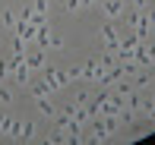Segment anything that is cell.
Instances as JSON below:
<instances>
[{
	"label": "cell",
	"instance_id": "6",
	"mask_svg": "<svg viewBox=\"0 0 155 145\" xmlns=\"http://www.w3.org/2000/svg\"><path fill=\"white\" fill-rule=\"evenodd\" d=\"M13 79H16L19 85H25V82H29V66H25V63H19L16 70H13Z\"/></svg>",
	"mask_w": 155,
	"mask_h": 145
},
{
	"label": "cell",
	"instance_id": "15",
	"mask_svg": "<svg viewBox=\"0 0 155 145\" xmlns=\"http://www.w3.org/2000/svg\"><path fill=\"white\" fill-rule=\"evenodd\" d=\"M133 6H136V10H146V0H133Z\"/></svg>",
	"mask_w": 155,
	"mask_h": 145
},
{
	"label": "cell",
	"instance_id": "11",
	"mask_svg": "<svg viewBox=\"0 0 155 145\" xmlns=\"http://www.w3.org/2000/svg\"><path fill=\"white\" fill-rule=\"evenodd\" d=\"M32 133H35V123L25 120V123H22V136H32Z\"/></svg>",
	"mask_w": 155,
	"mask_h": 145
},
{
	"label": "cell",
	"instance_id": "7",
	"mask_svg": "<svg viewBox=\"0 0 155 145\" xmlns=\"http://www.w3.org/2000/svg\"><path fill=\"white\" fill-rule=\"evenodd\" d=\"M35 101H38L41 114H48V117H51V114H57V110H54V104H51V101H48V95H41V98H35Z\"/></svg>",
	"mask_w": 155,
	"mask_h": 145
},
{
	"label": "cell",
	"instance_id": "8",
	"mask_svg": "<svg viewBox=\"0 0 155 145\" xmlns=\"http://www.w3.org/2000/svg\"><path fill=\"white\" fill-rule=\"evenodd\" d=\"M32 95H35V98H41V95H51V85H48V82H35V85H32Z\"/></svg>",
	"mask_w": 155,
	"mask_h": 145
},
{
	"label": "cell",
	"instance_id": "2",
	"mask_svg": "<svg viewBox=\"0 0 155 145\" xmlns=\"http://www.w3.org/2000/svg\"><path fill=\"white\" fill-rule=\"evenodd\" d=\"M101 10H104V16H108V19H117V16L124 13V3H120V0H104Z\"/></svg>",
	"mask_w": 155,
	"mask_h": 145
},
{
	"label": "cell",
	"instance_id": "10",
	"mask_svg": "<svg viewBox=\"0 0 155 145\" xmlns=\"http://www.w3.org/2000/svg\"><path fill=\"white\" fill-rule=\"evenodd\" d=\"M67 10H70V13H76V10H82V0H67Z\"/></svg>",
	"mask_w": 155,
	"mask_h": 145
},
{
	"label": "cell",
	"instance_id": "12",
	"mask_svg": "<svg viewBox=\"0 0 155 145\" xmlns=\"http://www.w3.org/2000/svg\"><path fill=\"white\" fill-rule=\"evenodd\" d=\"M86 101H89V95H86V92H76V98H73V104H86Z\"/></svg>",
	"mask_w": 155,
	"mask_h": 145
},
{
	"label": "cell",
	"instance_id": "16",
	"mask_svg": "<svg viewBox=\"0 0 155 145\" xmlns=\"http://www.w3.org/2000/svg\"><path fill=\"white\" fill-rule=\"evenodd\" d=\"M92 3H95V0H82V6H92Z\"/></svg>",
	"mask_w": 155,
	"mask_h": 145
},
{
	"label": "cell",
	"instance_id": "13",
	"mask_svg": "<svg viewBox=\"0 0 155 145\" xmlns=\"http://www.w3.org/2000/svg\"><path fill=\"white\" fill-rule=\"evenodd\" d=\"M35 13H48V0H35Z\"/></svg>",
	"mask_w": 155,
	"mask_h": 145
},
{
	"label": "cell",
	"instance_id": "4",
	"mask_svg": "<svg viewBox=\"0 0 155 145\" xmlns=\"http://www.w3.org/2000/svg\"><path fill=\"white\" fill-rule=\"evenodd\" d=\"M35 38H38V44H41V47H51V29H48V25H38Z\"/></svg>",
	"mask_w": 155,
	"mask_h": 145
},
{
	"label": "cell",
	"instance_id": "5",
	"mask_svg": "<svg viewBox=\"0 0 155 145\" xmlns=\"http://www.w3.org/2000/svg\"><path fill=\"white\" fill-rule=\"evenodd\" d=\"M25 66H29V70H41V66H45V54H29V57H25Z\"/></svg>",
	"mask_w": 155,
	"mask_h": 145
},
{
	"label": "cell",
	"instance_id": "14",
	"mask_svg": "<svg viewBox=\"0 0 155 145\" xmlns=\"http://www.w3.org/2000/svg\"><path fill=\"white\" fill-rule=\"evenodd\" d=\"M3 25H10V29H13V25H16V16H13V13H3Z\"/></svg>",
	"mask_w": 155,
	"mask_h": 145
},
{
	"label": "cell",
	"instance_id": "3",
	"mask_svg": "<svg viewBox=\"0 0 155 145\" xmlns=\"http://www.w3.org/2000/svg\"><path fill=\"white\" fill-rule=\"evenodd\" d=\"M98 73H101V63H98V60H89L86 66H82V79H98Z\"/></svg>",
	"mask_w": 155,
	"mask_h": 145
},
{
	"label": "cell",
	"instance_id": "1",
	"mask_svg": "<svg viewBox=\"0 0 155 145\" xmlns=\"http://www.w3.org/2000/svg\"><path fill=\"white\" fill-rule=\"evenodd\" d=\"M101 38H104L108 47H117V44H120V35H117L114 25H101Z\"/></svg>",
	"mask_w": 155,
	"mask_h": 145
},
{
	"label": "cell",
	"instance_id": "9",
	"mask_svg": "<svg viewBox=\"0 0 155 145\" xmlns=\"http://www.w3.org/2000/svg\"><path fill=\"white\" fill-rule=\"evenodd\" d=\"M13 101V95H10V88H0V104H10Z\"/></svg>",
	"mask_w": 155,
	"mask_h": 145
}]
</instances>
